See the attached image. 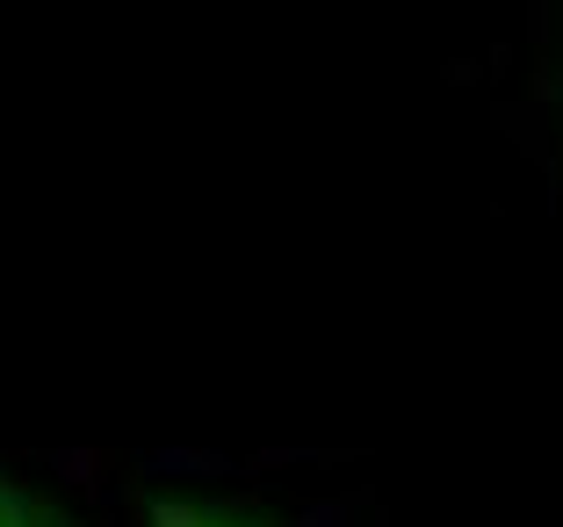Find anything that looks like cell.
<instances>
[{
	"mask_svg": "<svg viewBox=\"0 0 563 527\" xmlns=\"http://www.w3.org/2000/svg\"><path fill=\"white\" fill-rule=\"evenodd\" d=\"M145 527H282L267 506L239 492H202V484H159L145 492Z\"/></svg>",
	"mask_w": 563,
	"mask_h": 527,
	"instance_id": "obj_1",
	"label": "cell"
},
{
	"mask_svg": "<svg viewBox=\"0 0 563 527\" xmlns=\"http://www.w3.org/2000/svg\"><path fill=\"white\" fill-rule=\"evenodd\" d=\"M0 527H80V520H73L44 484H30L22 470L0 462Z\"/></svg>",
	"mask_w": 563,
	"mask_h": 527,
	"instance_id": "obj_2",
	"label": "cell"
}]
</instances>
